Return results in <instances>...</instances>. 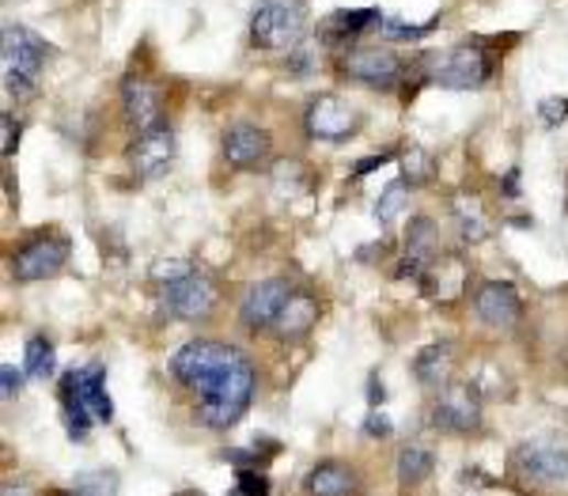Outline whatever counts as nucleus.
Here are the masks:
<instances>
[{
    "label": "nucleus",
    "instance_id": "nucleus-28",
    "mask_svg": "<svg viewBox=\"0 0 568 496\" xmlns=\"http://www.w3.org/2000/svg\"><path fill=\"white\" fill-rule=\"evenodd\" d=\"M406 209V183H391L383 190V198L375 201V220L383 228H391L398 220V212Z\"/></svg>",
    "mask_w": 568,
    "mask_h": 496
},
{
    "label": "nucleus",
    "instance_id": "nucleus-21",
    "mask_svg": "<svg viewBox=\"0 0 568 496\" xmlns=\"http://www.w3.org/2000/svg\"><path fill=\"white\" fill-rule=\"evenodd\" d=\"M73 375H76V390H80L84 406L91 409L95 421H110V417H114V406H110V395H107V372H102L99 364H91Z\"/></svg>",
    "mask_w": 568,
    "mask_h": 496
},
{
    "label": "nucleus",
    "instance_id": "nucleus-18",
    "mask_svg": "<svg viewBox=\"0 0 568 496\" xmlns=\"http://www.w3.org/2000/svg\"><path fill=\"white\" fill-rule=\"evenodd\" d=\"M375 23H383V15H379L375 8H338V12H330L318 23V38L330 42V46H341V42L360 38L364 31H372Z\"/></svg>",
    "mask_w": 568,
    "mask_h": 496
},
{
    "label": "nucleus",
    "instance_id": "nucleus-16",
    "mask_svg": "<svg viewBox=\"0 0 568 496\" xmlns=\"http://www.w3.org/2000/svg\"><path fill=\"white\" fill-rule=\"evenodd\" d=\"M273 152V141L262 125H251V122H239L223 133V159H228L236 170H254L270 159Z\"/></svg>",
    "mask_w": 568,
    "mask_h": 496
},
{
    "label": "nucleus",
    "instance_id": "nucleus-33",
    "mask_svg": "<svg viewBox=\"0 0 568 496\" xmlns=\"http://www.w3.org/2000/svg\"><path fill=\"white\" fill-rule=\"evenodd\" d=\"M194 269H197V265H189V262H183V258H175V262H156V265H152V280L167 288V285H175V280L189 277Z\"/></svg>",
    "mask_w": 568,
    "mask_h": 496
},
{
    "label": "nucleus",
    "instance_id": "nucleus-30",
    "mask_svg": "<svg viewBox=\"0 0 568 496\" xmlns=\"http://www.w3.org/2000/svg\"><path fill=\"white\" fill-rule=\"evenodd\" d=\"M455 220H459L462 243H481V239L489 235V224H485V217H481L478 205H470V209H459V212H455Z\"/></svg>",
    "mask_w": 568,
    "mask_h": 496
},
{
    "label": "nucleus",
    "instance_id": "nucleus-3",
    "mask_svg": "<svg viewBox=\"0 0 568 496\" xmlns=\"http://www.w3.org/2000/svg\"><path fill=\"white\" fill-rule=\"evenodd\" d=\"M251 395H254V364L243 356L217 387L197 395V421H201L205 429H231V425L247 414Z\"/></svg>",
    "mask_w": 568,
    "mask_h": 496
},
{
    "label": "nucleus",
    "instance_id": "nucleus-40",
    "mask_svg": "<svg viewBox=\"0 0 568 496\" xmlns=\"http://www.w3.org/2000/svg\"><path fill=\"white\" fill-rule=\"evenodd\" d=\"M0 496H34V493L28 489V485H4V493Z\"/></svg>",
    "mask_w": 568,
    "mask_h": 496
},
{
    "label": "nucleus",
    "instance_id": "nucleus-8",
    "mask_svg": "<svg viewBox=\"0 0 568 496\" xmlns=\"http://www.w3.org/2000/svg\"><path fill=\"white\" fill-rule=\"evenodd\" d=\"M217 304H220L217 280L201 269H194L189 277L163 288V307H167V315H175V319H183V322L209 319V315L217 311Z\"/></svg>",
    "mask_w": 568,
    "mask_h": 496
},
{
    "label": "nucleus",
    "instance_id": "nucleus-29",
    "mask_svg": "<svg viewBox=\"0 0 568 496\" xmlns=\"http://www.w3.org/2000/svg\"><path fill=\"white\" fill-rule=\"evenodd\" d=\"M440 23V15H433L428 23H406V20H386L383 23V38L386 42H420L428 31Z\"/></svg>",
    "mask_w": 568,
    "mask_h": 496
},
{
    "label": "nucleus",
    "instance_id": "nucleus-2",
    "mask_svg": "<svg viewBox=\"0 0 568 496\" xmlns=\"http://www.w3.org/2000/svg\"><path fill=\"white\" fill-rule=\"evenodd\" d=\"M0 57H4V88L8 96L15 99H28L34 96V84H39L42 68H46V42L39 38L34 31L28 27H15L8 23L4 27V38H0Z\"/></svg>",
    "mask_w": 568,
    "mask_h": 496
},
{
    "label": "nucleus",
    "instance_id": "nucleus-41",
    "mask_svg": "<svg viewBox=\"0 0 568 496\" xmlns=\"http://www.w3.org/2000/svg\"><path fill=\"white\" fill-rule=\"evenodd\" d=\"M68 496H84V493H80V489H73V493H68Z\"/></svg>",
    "mask_w": 568,
    "mask_h": 496
},
{
    "label": "nucleus",
    "instance_id": "nucleus-6",
    "mask_svg": "<svg viewBox=\"0 0 568 496\" xmlns=\"http://www.w3.org/2000/svg\"><path fill=\"white\" fill-rule=\"evenodd\" d=\"M307 31L299 0H262L251 15V42L258 49H292Z\"/></svg>",
    "mask_w": 568,
    "mask_h": 496
},
{
    "label": "nucleus",
    "instance_id": "nucleus-9",
    "mask_svg": "<svg viewBox=\"0 0 568 496\" xmlns=\"http://www.w3.org/2000/svg\"><path fill=\"white\" fill-rule=\"evenodd\" d=\"M68 262V239L62 235H39L31 243H23L12 258V273L20 280H46L54 273H62Z\"/></svg>",
    "mask_w": 568,
    "mask_h": 496
},
{
    "label": "nucleus",
    "instance_id": "nucleus-32",
    "mask_svg": "<svg viewBox=\"0 0 568 496\" xmlns=\"http://www.w3.org/2000/svg\"><path fill=\"white\" fill-rule=\"evenodd\" d=\"M228 496H270V482H265V474H258V470H239Z\"/></svg>",
    "mask_w": 568,
    "mask_h": 496
},
{
    "label": "nucleus",
    "instance_id": "nucleus-22",
    "mask_svg": "<svg viewBox=\"0 0 568 496\" xmlns=\"http://www.w3.org/2000/svg\"><path fill=\"white\" fill-rule=\"evenodd\" d=\"M315 319H318V304H315V299L292 293V299L284 304V311H281V319L273 322V333L284 338V341H288V338H304V333H312Z\"/></svg>",
    "mask_w": 568,
    "mask_h": 496
},
{
    "label": "nucleus",
    "instance_id": "nucleus-24",
    "mask_svg": "<svg viewBox=\"0 0 568 496\" xmlns=\"http://www.w3.org/2000/svg\"><path fill=\"white\" fill-rule=\"evenodd\" d=\"M62 409H65L68 436H73V440H84V436H88V425L95 421V417H91V409L84 406L80 390H76V375L73 372L62 379Z\"/></svg>",
    "mask_w": 568,
    "mask_h": 496
},
{
    "label": "nucleus",
    "instance_id": "nucleus-19",
    "mask_svg": "<svg viewBox=\"0 0 568 496\" xmlns=\"http://www.w3.org/2000/svg\"><path fill=\"white\" fill-rule=\"evenodd\" d=\"M451 367H455V345L451 341H433V345L417 353V361H413V375H417L420 387L444 390L447 379H451Z\"/></svg>",
    "mask_w": 568,
    "mask_h": 496
},
{
    "label": "nucleus",
    "instance_id": "nucleus-25",
    "mask_svg": "<svg viewBox=\"0 0 568 496\" xmlns=\"http://www.w3.org/2000/svg\"><path fill=\"white\" fill-rule=\"evenodd\" d=\"M23 372H28V379H50V375L57 372V353L54 345H50L46 338H31L28 341V353H23Z\"/></svg>",
    "mask_w": 568,
    "mask_h": 496
},
{
    "label": "nucleus",
    "instance_id": "nucleus-13",
    "mask_svg": "<svg viewBox=\"0 0 568 496\" xmlns=\"http://www.w3.org/2000/svg\"><path fill=\"white\" fill-rule=\"evenodd\" d=\"M433 421H436V429H444V432H473L481 425L478 390L462 387V383L444 387L440 398H436V406H433Z\"/></svg>",
    "mask_w": 568,
    "mask_h": 496
},
{
    "label": "nucleus",
    "instance_id": "nucleus-15",
    "mask_svg": "<svg viewBox=\"0 0 568 496\" xmlns=\"http://www.w3.org/2000/svg\"><path fill=\"white\" fill-rule=\"evenodd\" d=\"M473 311H478V319L485 322V327L512 330L523 315V299L507 280H489V285H481L478 296H473Z\"/></svg>",
    "mask_w": 568,
    "mask_h": 496
},
{
    "label": "nucleus",
    "instance_id": "nucleus-10",
    "mask_svg": "<svg viewBox=\"0 0 568 496\" xmlns=\"http://www.w3.org/2000/svg\"><path fill=\"white\" fill-rule=\"evenodd\" d=\"M304 130H307V136H315V141L341 144L360 130V114L352 107H346L341 99L323 96V99H315L312 107H307Z\"/></svg>",
    "mask_w": 568,
    "mask_h": 496
},
{
    "label": "nucleus",
    "instance_id": "nucleus-27",
    "mask_svg": "<svg viewBox=\"0 0 568 496\" xmlns=\"http://www.w3.org/2000/svg\"><path fill=\"white\" fill-rule=\"evenodd\" d=\"M433 170H436V164H433V156H428L425 148H406L402 152V183L406 186H425L428 178H433Z\"/></svg>",
    "mask_w": 568,
    "mask_h": 496
},
{
    "label": "nucleus",
    "instance_id": "nucleus-14",
    "mask_svg": "<svg viewBox=\"0 0 568 496\" xmlns=\"http://www.w3.org/2000/svg\"><path fill=\"white\" fill-rule=\"evenodd\" d=\"M129 164L141 178H160L167 175L171 164H175V133L167 125L160 130H149V133H136V141L129 144Z\"/></svg>",
    "mask_w": 568,
    "mask_h": 496
},
{
    "label": "nucleus",
    "instance_id": "nucleus-39",
    "mask_svg": "<svg viewBox=\"0 0 568 496\" xmlns=\"http://www.w3.org/2000/svg\"><path fill=\"white\" fill-rule=\"evenodd\" d=\"M504 194H507V198L520 194V170H507V175H504Z\"/></svg>",
    "mask_w": 568,
    "mask_h": 496
},
{
    "label": "nucleus",
    "instance_id": "nucleus-38",
    "mask_svg": "<svg viewBox=\"0 0 568 496\" xmlns=\"http://www.w3.org/2000/svg\"><path fill=\"white\" fill-rule=\"evenodd\" d=\"M391 159H394V152H379V156H372V159H360V164H357V175H368V170L391 164Z\"/></svg>",
    "mask_w": 568,
    "mask_h": 496
},
{
    "label": "nucleus",
    "instance_id": "nucleus-34",
    "mask_svg": "<svg viewBox=\"0 0 568 496\" xmlns=\"http://www.w3.org/2000/svg\"><path fill=\"white\" fill-rule=\"evenodd\" d=\"M20 144V122L12 114H0V156H15Z\"/></svg>",
    "mask_w": 568,
    "mask_h": 496
},
{
    "label": "nucleus",
    "instance_id": "nucleus-5",
    "mask_svg": "<svg viewBox=\"0 0 568 496\" xmlns=\"http://www.w3.org/2000/svg\"><path fill=\"white\" fill-rule=\"evenodd\" d=\"M515 470H520L523 482L538 485V489H568V440L535 436V440L520 443Z\"/></svg>",
    "mask_w": 568,
    "mask_h": 496
},
{
    "label": "nucleus",
    "instance_id": "nucleus-1",
    "mask_svg": "<svg viewBox=\"0 0 568 496\" xmlns=\"http://www.w3.org/2000/svg\"><path fill=\"white\" fill-rule=\"evenodd\" d=\"M239 361H243V353L223 345V341H189V345H183L171 356V372H175V379L194 390V395H205V390L217 387Z\"/></svg>",
    "mask_w": 568,
    "mask_h": 496
},
{
    "label": "nucleus",
    "instance_id": "nucleus-31",
    "mask_svg": "<svg viewBox=\"0 0 568 496\" xmlns=\"http://www.w3.org/2000/svg\"><path fill=\"white\" fill-rule=\"evenodd\" d=\"M114 485H118V477L107 474V470H95V474L76 477V489L84 496H114Z\"/></svg>",
    "mask_w": 568,
    "mask_h": 496
},
{
    "label": "nucleus",
    "instance_id": "nucleus-26",
    "mask_svg": "<svg viewBox=\"0 0 568 496\" xmlns=\"http://www.w3.org/2000/svg\"><path fill=\"white\" fill-rule=\"evenodd\" d=\"M433 466H436V459L428 448H406L398 455V482L402 485H420L428 474H433Z\"/></svg>",
    "mask_w": 568,
    "mask_h": 496
},
{
    "label": "nucleus",
    "instance_id": "nucleus-7",
    "mask_svg": "<svg viewBox=\"0 0 568 496\" xmlns=\"http://www.w3.org/2000/svg\"><path fill=\"white\" fill-rule=\"evenodd\" d=\"M341 76L352 84H364V88H375V91H391L394 84L402 80L406 73V62L391 49H379V46H360V49H349L346 57L338 62Z\"/></svg>",
    "mask_w": 568,
    "mask_h": 496
},
{
    "label": "nucleus",
    "instance_id": "nucleus-35",
    "mask_svg": "<svg viewBox=\"0 0 568 496\" xmlns=\"http://www.w3.org/2000/svg\"><path fill=\"white\" fill-rule=\"evenodd\" d=\"M538 118H542L546 125H561L565 118H568V99H561V96H557V99H546V102L538 107Z\"/></svg>",
    "mask_w": 568,
    "mask_h": 496
},
{
    "label": "nucleus",
    "instance_id": "nucleus-36",
    "mask_svg": "<svg viewBox=\"0 0 568 496\" xmlns=\"http://www.w3.org/2000/svg\"><path fill=\"white\" fill-rule=\"evenodd\" d=\"M0 383H4V398H15V395H20V387H23V379L15 375L12 364H4V372H0Z\"/></svg>",
    "mask_w": 568,
    "mask_h": 496
},
{
    "label": "nucleus",
    "instance_id": "nucleus-37",
    "mask_svg": "<svg viewBox=\"0 0 568 496\" xmlns=\"http://www.w3.org/2000/svg\"><path fill=\"white\" fill-rule=\"evenodd\" d=\"M364 429H368V436H379V440H383V436H391V421H386L383 414H372L364 421Z\"/></svg>",
    "mask_w": 568,
    "mask_h": 496
},
{
    "label": "nucleus",
    "instance_id": "nucleus-4",
    "mask_svg": "<svg viewBox=\"0 0 568 496\" xmlns=\"http://www.w3.org/2000/svg\"><path fill=\"white\" fill-rule=\"evenodd\" d=\"M489 42L473 38L462 42V46L447 49L444 57H433V68H428V80L440 84L447 91H473L493 76V54H489Z\"/></svg>",
    "mask_w": 568,
    "mask_h": 496
},
{
    "label": "nucleus",
    "instance_id": "nucleus-11",
    "mask_svg": "<svg viewBox=\"0 0 568 496\" xmlns=\"http://www.w3.org/2000/svg\"><path fill=\"white\" fill-rule=\"evenodd\" d=\"M292 299L288 280H258V285L247 288L243 304H239V319H243L247 330H273V322L281 319L284 304Z\"/></svg>",
    "mask_w": 568,
    "mask_h": 496
},
{
    "label": "nucleus",
    "instance_id": "nucleus-42",
    "mask_svg": "<svg viewBox=\"0 0 568 496\" xmlns=\"http://www.w3.org/2000/svg\"><path fill=\"white\" fill-rule=\"evenodd\" d=\"M178 496H197V493H178Z\"/></svg>",
    "mask_w": 568,
    "mask_h": 496
},
{
    "label": "nucleus",
    "instance_id": "nucleus-20",
    "mask_svg": "<svg viewBox=\"0 0 568 496\" xmlns=\"http://www.w3.org/2000/svg\"><path fill=\"white\" fill-rule=\"evenodd\" d=\"M462 288H467V265H462L459 258H451V254L436 258L425 269V293L433 296V299H440V304H451V299H459Z\"/></svg>",
    "mask_w": 568,
    "mask_h": 496
},
{
    "label": "nucleus",
    "instance_id": "nucleus-23",
    "mask_svg": "<svg viewBox=\"0 0 568 496\" xmlns=\"http://www.w3.org/2000/svg\"><path fill=\"white\" fill-rule=\"evenodd\" d=\"M352 489H357V477L341 463H318L307 474V493L312 496H349Z\"/></svg>",
    "mask_w": 568,
    "mask_h": 496
},
{
    "label": "nucleus",
    "instance_id": "nucleus-12",
    "mask_svg": "<svg viewBox=\"0 0 568 496\" xmlns=\"http://www.w3.org/2000/svg\"><path fill=\"white\" fill-rule=\"evenodd\" d=\"M122 114L136 133H149L163 125V99L149 76L129 73L122 80Z\"/></svg>",
    "mask_w": 568,
    "mask_h": 496
},
{
    "label": "nucleus",
    "instance_id": "nucleus-17",
    "mask_svg": "<svg viewBox=\"0 0 568 496\" xmlns=\"http://www.w3.org/2000/svg\"><path fill=\"white\" fill-rule=\"evenodd\" d=\"M440 258V232L428 217H417L406 232V254H402L398 277H425V269Z\"/></svg>",
    "mask_w": 568,
    "mask_h": 496
}]
</instances>
